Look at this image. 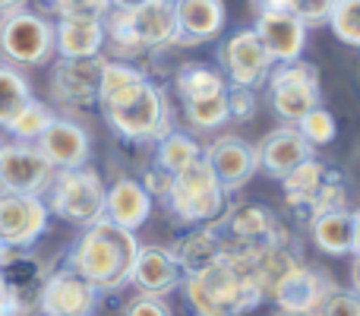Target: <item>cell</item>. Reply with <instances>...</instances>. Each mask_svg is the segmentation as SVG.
<instances>
[{
  "instance_id": "obj_1",
  "label": "cell",
  "mask_w": 360,
  "mask_h": 316,
  "mask_svg": "<svg viewBox=\"0 0 360 316\" xmlns=\"http://www.w3.org/2000/svg\"><path fill=\"white\" fill-rule=\"evenodd\" d=\"M139 253L136 231H127L120 225L98 218L95 225L82 228L79 241L70 247L67 269L86 279L101 294H114L130 285L133 263Z\"/></svg>"
},
{
  "instance_id": "obj_2",
  "label": "cell",
  "mask_w": 360,
  "mask_h": 316,
  "mask_svg": "<svg viewBox=\"0 0 360 316\" xmlns=\"http://www.w3.org/2000/svg\"><path fill=\"white\" fill-rule=\"evenodd\" d=\"M177 291H184L190 316H243L266 301L262 288L224 256H218L202 272L184 275Z\"/></svg>"
},
{
  "instance_id": "obj_3",
  "label": "cell",
  "mask_w": 360,
  "mask_h": 316,
  "mask_svg": "<svg viewBox=\"0 0 360 316\" xmlns=\"http://www.w3.org/2000/svg\"><path fill=\"white\" fill-rule=\"evenodd\" d=\"M180 225H215L231 206V193L215 180L209 161L196 158L171 177V190L162 199Z\"/></svg>"
},
{
  "instance_id": "obj_4",
  "label": "cell",
  "mask_w": 360,
  "mask_h": 316,
  "mask_svg": "<svg viewBox=\"0 0 360 316\" xmlns=\"http://www.w3.org/2000/svg\"><path fill=\"white\" fill-rule=\"evenodd\" d=\"M105 180L89 165L70 168V171H54L48 190L41 193L51 215L63 218L70 225L89 228L98 218H105Z\"/></svg>"
},
{
  "instance_id": "obj_5",
  "label": "cell",
  "mask_w": 360,
  "mask_h": 316,
  "mask_svg": "<svg viewBox=\"0 0 360 316\" xmlns=\"http://www.w3.org/2000/svg\"><path fill=\"white\" fill-rule=\"evenodd\" d=\"M0 54L13 67L51 63L54 61V23L29 6L0 13Z\"/></svg>"
},
{
  "instance_id": "obj_6",
  "label": "cell",
  "mask_w": 360,
  "mask_h": 316,
  "mask_svg": "<svg viewBox=\"0 0 360 316\" xmlns=\"http://www.w3.org/2000/svg\"><path fill=\"white\" fill-rule=\"evenodd\" d=\"M101 111H105L108 124L130 143H158L168 130H174L168 99H165L162 86H155L152 80H146L127 101L101 108Z\"/></svg>"
},
{
  "instance_id": "obj_7",
  "label": "cell",
  "mask_w": 360,
  "mask_h": 316,
  "mask_svg": "<svg viewBox=\"0 0 360 316\" xmlns=\"http://www.w3.org/2000/svg\"><path fill=\"white\" fill-rule=\"evenodd\" d=\"M269 105L281 124H297L304 114H310L319 105V70L310 61L297 57L291 63H272L266 76Z\"/></svg>"
},
{
  "instance_id": "obj_8",
  "label": "cell",
  "mask_w": 360,
  "mask_h": 316,
  "mask_svg": "<svg viewBox=\"0 0 360 316\" xmlns=\"http://www.w3.org/2000/svg\"><path fill=\"white\" fill-rule=\"evenodd\" d=\"M221 244L231 247H262V244H288V228L272 209L259 203H231L221 222H215Z\"/></svg>"
},
{
  "instance_id": "obj_9",
  "label": "cell",
  "mask_w": 360,
  "mask_h": 316,
  "mask_svg": "<svg viewBox=\"0 0 360 316\" xmlns=\"http://www.w3.org/2000/svg\"><path fill=\"white\" fill-rule=\"evenodd\" d=\"M101 291L86 279L70 272L67 266L44 275L41 288L35 294V307L41 316H95Z\"/></svg>"
},
{
  "instance_id": "obj_10",
  "label": "cell",
  "mask_w": 360,
  "mask_h": 316,
  "mask_svg": "<svg viewBox=\"0 0 360 316\" xmlns=\"http://www.w3.org/2000/svg\"><path fill=\"white\" fill-rule=\"evenodd\" d=\"M51 177L54 168L32 143H0V193L41 196Z\"/></svg>"
},
{
  "instance_id": "obj_11",
  "label": "cell",
  "mask_w": 360,
  "mask_h": 316,
  "mask_svg": "<svg viewBox=\"0 0 360 316\" xmlns=\"http://www.w3.org/2000/svg\"><path fill=\"white\" fill-rule=\"evenodd\" d=\"M218 61H221V76L228 86L256 89L266 82L269 70H272V57L259 44L253 29H237L224 44L218 48Z\"/></svg>"
},
{
  "instance_id": "obj_12",
  "label": "cell",
  "mask_w": 360,
  "mask_h": 316,
  "mask_svg": "<svg viewBox=\"0 0 360 316\" xmlns=\"http://www.w3.org/2000/svg\"><path fill=\"white\" fill-rule=\"evenodd\" d=\"M101 57H82V61H67L54 57L51 61V99L67 108H89L98 101V80H101Z\"/></svg>"
},
{
  "instance_id": "obj_13",
  "label": "cell",
  "mask_w": 360,
  "mask_h": 316,
  "mask_svg": "<svg viewBox=\"0 0 360 316\" xmlns=\"http://www.w3.org/2000/svg\"><path fill=\"white\" fill-rule=\"evenodd\" d=\"M51 212L41 196L0 193V241L10 250H29L48 231Z\"/></svg>"
},
{
  "instance_id": "obj_14",
  "label": "cell",
  "mask_w": 360,
  "mask_h": 316,
  "mask_svg": "<svg viewBox=\"0 0 360 316\" xmlns=\"http://www.w3.org/2000/svg\"><path fill=\"white\" fill-rule=\"evenodd\" d=\"M332 288H335V282L329 279V272L300 263V266H294L291 272H288L285 279L272 288L269 301H275L281 313H307V316H313Z\"/></svg>"
},
{
  "instance_id": "obj_15",
  "label": "cell",
  "mask_w": 360,
  "mask_h": 316,
  "mask_svg": "<svg viewBox=\"0 0 360 316\" xmlns=\"http://www.w3.org/2000/svg\"><path fill=\"white\" fill-rule=\"evenodd\" d=\"M202 158L209 161L215 180L228 193L247 187L250 180H253V174L259 171V156H256V146L247 143V139H240V137H234V133L218 137L212 146H205Z\"/></svg>"
},
{
  "instance_id": "obj_16",
  "label": "cell",
  "mask_w": 360,
  "mask_h": 316,
  "mask_svg": "<svg viewBox=\"0 0 360 316\" xmlns=\"http://www.w3.org/2000/svg\"><path fill=\"white\" fill-rule=\"evenodd\" d=\"M253 32L272 63H291L304 57L307 48V25L291 10H262L256 13Z\"/></svg>"
},
{
  "instance_id": "obj_17",
  "label": "cell",
  "mask_w": 360,
  "mask_h": 316,
  "mask_svg": "<svg viewBox=\"0 0 360 316\" xmlns=\"http://www.w3.org/2000/svg\"><path fill=\"white\" fill-rule=\"evenodd\" d=\"M35 149L44 156L54 171H70V168H82L92 156V143L89 133L82 130L76 120L70 118H54L48 130L35 139Z\"/></svg>"
},
{
  "instance_id": "obj_18",
  "label": "cell",
  "mask_w": 360,
  "mask_h": 316,
  "mask_svg": "<svg viewBox=\"0 0 360 316\" xmlns=\"http://www.w3.org/2000/svg\"><path fill=\"white\" fill-rule=\"evenodd\" d=\"M184 282V272L174 263L168 247L158 244H139L136 263L130 272V285L136 288V294H152V298H168L174 294Z\"/></svg>"
},
{
  "instance_id": "obj_19",
  "label": "cell",
  "mask_w": 360,
  "mask_h": 316,
  "mask_svg": "<svg viewBox=\"0 0 360 316\" xmlns=\"http://www.w3.org/2000/svg\"><path fill=\"white\" fill-rule=\"evenodd\" d=\"M224 0H174V44H202L224 32Z\"/></svg>"
},
{
  "instance_id": "obj_20",
  "label": "cell",
  "mask_w": 360,
  "mask_h": 316,
  "mask_svg": "<svg viewBox=\"0 0 360 316\" xmlns=\"http://www.w3.org/2000/svg\"><path fill=\"white\" fill-rule=\"evenodd\" d=\"M313 152L316 149L300 137L294 124H281V127H275V130H269L266 137H262V143L256 146L259 171H266L269 177H275V180H281L291 168H297L300 161L313 158Z\"/></svg>"
},
{
  "instance_id": "obj_21",
  "label": "cell",
  "mask_w": 360,
  "mask_h": 316,
  "mask_svg": "<svg viewBox=\"0 0 360 316\" xmlns=\"http://www.w3.org/2000/svg\"><path fill=\"white\" fill-rule=\"evenodd\" d=\"M310 237L326 256H357L360 250V215L354 209L323 212L310 222Z\"/></svg>"
},
{
  "instance_id": "obj_22",
  "label": "cell",
  "mask_w": 360,
  "mask_h": 316,
  "mask_svg": "<svg viewBox=\"0 0 360 316\" xmlns=\"http://www.w3.org/2000/svg\"><path fill=\"white\" fill-rule=\"evenodd\" d=\"M127 23L146 54L174 44V0H146L136 10H127Z\"/></svg>"
},
{
  "instance_id": "obj_23",
  "label": "cell",
  "mask_w": 360,
  "mask_h": 316,
  "mask_svg": "<svg viewBox=\"0 0 360 316\" xmlns=\"http://www.w3.org/2000/svg\"><path fill=\"white\" fill-rule=\"evenodd\" d=\"M152 215V196L136 177H120L105 190V218L127 231H139Z\"/></svg>"
},
{
  "instance_id": "obj_24",
  "label": "cell",
  "mask_w": 360,
  "mask_h": 316,
  "mask_svg": "<svg viewBox=\"0 0 360 316\" xmlns=\"http://www.w3.org/2000/svg\"><path fill=\"white\" fill-rule=\"evenodd\" d=\"M332 171L335 168L323 165L316 156L300 161L297 168H291V171L281 177V187H285V203L291 206V212L300 218V222L310 225V206L313 199H316V193L323 190V184L332 177Z\"/></svg>"
},
{
  "instance_id": "obj_25",
  "label": "cell",
  "mask_w": 360,
  "mask_h": 316,
  "mask_svg": "<svg viewBox=\"0 0 360 316\" xmlns=\"http://www.w3.org/2000/svg\"><path fill=\"white\" fill-rule=\"evenodd\" d=\"M105 54V25L95 19H57L54 23V57L82 61Z\"/></svg>"
},
{
  "instance_id": "obj_26",
  "label": "cell",
  "mask_w": 360,
  "mask_h": 316,
  "mask_svg": "<svg viewBox=\"0 0 360 316\" xmlns=\"http://www.w3.org/2000/svg\"><path fill=\"white\" fill-rule=\"evenodd\" d=\"M168 250L180 266V272L193 275V272H202L205 266H212V263L221 256L224 244H221V234H218L215 225H196V228H190L184 237H177Z\"/></svg>"
},
{
  "instance_id": "obj_27",
  "label": "cell",
  "mask_w": 360,
  "mask_h": 316,
  "mask_svg": "<svg viewBox=\"0 0 360 316\" xmlns=\"http://www.w3.org/2000/svg\"><path fill=\"white\" fill-rule=\"evenodd\" d=\"M149 76L136 67V63H127V61H108L101 63V80H98V101L95 105L101 108H111L127 101L133 92H136Z\"/></svg>"
},
{
  "instance_id": "obj_28",
  "label": "cell",
  "mask_w": 360,
  "mask_h": 316,
  "mask_svg": "<svg viewBox=\"0 0 360 316\" xmlns=\"http://www.w3.org/2000/svg\"><path fill=\"white\" fill-rule=\"evenodd\" d=\"M44 275H48L44 266L29 253V250H10V253L4 256V263H0V279H4L6 291H16L29 301L38 294Z\"/></svg>"
},
{
  "instance_id": "obj_29",
  "label": "cell",
  "mask_w": 360,
  "mask_h": 316,
  "mask_svg": "<svg viewBox=\"0 0 360 316\" xmlns=\"http://www.w3.org/2000/svg\"><path fill=\"white\" fill-rule=\"evenodd\" d=\"M174 89L180 95V101H193V99H212L221 95L228 89V80L221 76V70L209 67V63H184L174 73Z\"/></svg>"
},
{
  "instance_id": "obj_30",
  "label": "cell",
  "mask_w": 360,
  "mask_h": 316,
  "mask_svg": "<svg viewBox=\"0 0 360 316\" xmlns=\"http://www.w3.org/2000/svg\"><path fill=\"white\" fill-rule=\"evenodd\" d=\"M196 158H202V146L184 130H168L155 143V168L168 174L184 171L186 165H193Z\"/></svg>"
},
{
  "instance_id": "obj_31",
  "label": "cell",
  "mask_w": 360,
  "mask_h": 316,
  "mask_svg": "<svg viewBox=\"0 0 360 316\" xmlns=\"http://www.w3.org/2000/svg\"><path fill=\"white\" fill-rule=\"evenodd\" d=\"M32 101V86L13 63H0V127H6Z\"/></svg>"
},
{
  "instance_id": "obj_32",
  "label": "cell",
  "mask_w": 360,
  "mask_h": 316,
  "mask_svg": "<svg viewBox=\"0 0 360 316\" xmlns=\"http://www.w3.org/2000/svg\"><path fill=\"white\" fill-rule=\"evenodd\" d=\"M54 118H57V114L51 111V105H44V101L32 99L29 105H25L22 111H19L16 118H13L10 124L4 127V130L13 137V143H32V146H35V139L41 137L44 130H48V124H51Z\"/></svg>"
},
{
  "instance_id": "obj_33",
  "label": "cell",
  "mask_w": 360,
  "mask_h": 316,
  "mask_svg": "<svg viewBox=\"0 0 360 316\" xmlns=\"http://www.w3.org/2000/svg\"><path fill=\"white\" fill-rule=\"evenodd\" d=\"M184 118L193 130H218V127L228 124V101L221 95H212V99H193L184 101Z\"/></svg>"
},
{
  "instance_id": "obj_34",
  "label": "cell",
  "mask_w": 360,
  "mask_h": 316,
  "mask_svg": "<svg viewBox=\"0 0 360 316\" xmlns=\"http://www.w3.org/2000/svg\"><path fill=\"white\" fill-rule=\"evenodd\" d=\"M41 10L54 19H95L105 23V16L111 13V0H38Z\"/></svg>"
},
{
  "instance_id": "obj_35",
  "label": "cell",
  "mask_w": 360,
  "mask_h": 316,
  "mask_svg": "<svg viewBox=\"0 0 360 316\" xmlns=\"http://www.w3.org/2000/svg\"><path fill=\"white\" fill-rule=\"evenodd\" d=\"M326 25L335 32V38L342 44L357 48L360 44V0H335Z\"/></svg>"
},
{
  "instance_id": "obj_36",
  "label": "cell",
  "mask_w": 360,
  "mask_h": 316,
  "mask_svg": "<svg viewBox=\"0 0 360 316\" xmlns=\"http://www.w3.org/2000/svg\"><path fill=\"white\" fill-rule=\"evenodd\" d=\"M294 127H297V133L313 146V149H319V146H329L332 139L338 137L335 118H332V114L326 111L323 105H316L310 114H304V118H300Z\"/></svg>"
},
{
  "instance_id": "obj_37",
  "label": "cell",
  "mask_w": 360,
  "mask_h": 316,
  "mask_svg": "<svg viewBox=\"0 0 360 316\" xmlns=\"http://www.w3.org/2000/svg\"><path fill=\"white\" fill-rule=\"evenodd\" d=\"M335 209H348V184H345L342 171H332V177L316 193V199L310 206V222L316 215H323V212H335Z\"/></svg>"
},
{
  "instance_id": "obj_38",
  "label": "cell",
  "mask_w": 360,
  "mask_h": 316,
  "mask_svg": "<svg viewBox=\"0 0 360 316\" xmlns=\"http://www.w3.org/2000/svg\"><path fill=\"white\" fill-rule=\"evenodd\" d=\"M224 101H228V120H234V124H250L256 118V111H259L256 89L228 86L224 89Z\"/></svg>"
},
{
  "instance_id": "obj_39",
  "label": "cell",
  "mask_w": 360,
  "mask_h": 316,
  "mask_svg": "<svg viewBox=\"0 0 360 316\" xmlns=\"http://www.w3.org/2000/svg\"><path fill=\"white\" fill-rule=\"evenodd\" d=\"M313 316H360V301H357V291H345V288H332L326 294V301L319 304V310Z\"/></svg>"
},
{
  "instance_id": "obj_40",
  "label": "cell",
  "mask_w": 360,
  "mask_h": 316,
  "mask_svg": "<svg viewBox=\"0 0 360 316\" xmlns=\"http://www.w3.org/2000/svg\"><path fill=\"white\" fill-rule=\"evenodd\" d=\"M332 4H335V0H288V10H291L307 29H316V25H326Z\"/></svg>"
},
{
  "instance_id": "obj_41",
  "label": "cell",
  "mask_w": 360,
  "mask_h": 316,
  "mask_svg": "<svg viewBox=\"0 0 360 316\" xmlns=\"http://www.w3.org/2000/svg\"><path fill=\"white\" fill-rule=\"evenodd\" d=\"M124 316H174L165 298H152V294H136L130 304L124 307Z\"/></svg>"
},
{
  "instance_id": "obj_42",
  "label": "cell",
  "mask_w": 360,
  "mask_h": 316,
  "mask_svg": "<svg viewBox=\"0 0 360 316\" xmlns=\"http://www.w3.org/2000/svg\"><path fill=\"white\" fill-rule=\"evenodd\" d=\"M171 177H174V174H168V171H162V168L152 165L149 171L139 177V184H143V190L149 193L152 199H165L168 196V190H171Z\"/></svg>"
},
{
  "instance_id": "obj_43",
  "label": "cell",
  "mask_w": 360,
  "mask_h": 316,
  "mask_svg": "<svg viewBox=\"0 0 360 316\" xmlns=\"http://www.w3.org/2000/svg\"><path fill=\"white\" fill-rule=\"evenodd\" d=\"M32 307H35V301L22 298L16 291H6L0 298V316H32Z\"/></svg>"
},
{
  "instance_id": "obj_44",
  "label": "cell",
  "mask_w": 360,
  "mask_h": 316,
  "mask_svg": "<svg viewBox=\"0 0 360 316\" xmlns=\"http://www.w3.org/2000/svg\"><path fill=\"white\" fill-rule=\"evenodd\" d=\"M146 0H111V10H136Z\"/></svg>"
},
{
  "instance_id": "obj_45",
  "label": "cell",
  "mask_w": 360,
  "mask_h": 316,
  "mask_svg": "<svg viewBox=\"0 0 360 316\" xmlns=\"http://www.w3.org/2000/svg\"><path fill=\"white\" fill-rule=\"evenodd\" d=\"M16 6H25V0H0V13L16 10Z\"/></svg>"
},
{
  "instance_id": "obj_46",
  "label": "cell",
  "mask_w": 360,
  "mask_h": 316,
  "mask_svg": "<svg viewBox=\"0 0 360 316\" xmlns=\"http://www.w3.org/2000/svg\"><path fill=\"white\" fill-rule=\"evenodd\" d=\"M6 253H10V247H6V244L0 241V263H4V256H6Z\"/></svg>"
},
{
  "instance_id": "obj_47",
  "label": "cell",
  "mask_w": 360,
  "mask_h": 316,
  "mask_svg": "<svg viewBox=\"0 0 360 316\" xmlns=\"http://www.w3.org/2000/svg\"><path fill=\"white\" fill-rule=\"evenodd\" d=\"M4 294H6V285H4V279H0V298H4Z\"/></svg>"
},
{
  "instance_id": "obj_48",
  "label": "cell",
  "mask_w": 360,
  "mask_h": 316,
  "mask_svg": "<svg viewBox=\"0 0 360 316\" xmlns=\"http://www.w3.org/2000/svg\"><path fill=\"white\" fill-rule=\"evenodd\" d=\"M278 316H307V313H278Z\"/></svg>"
},
{
  "instance_id": "obj_49",
  "label": "cell",
  "mask_w": 360,
  "mask_h": 316,
  "mask_svg": "<svg viewBox=\"0 0 360 316\" xmlns=\"http://www.w3.org/2000/svg\"><path fill=\"white\" fill-rule=\"evenodd\" d=\"M250 4H256V0H250Z\"/></svg>"
}]
</instances>
